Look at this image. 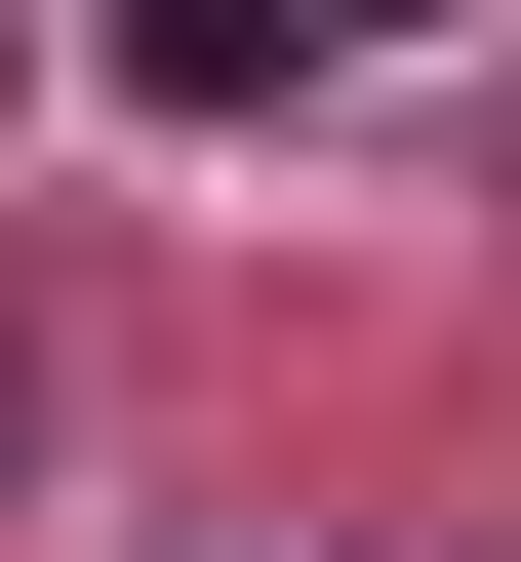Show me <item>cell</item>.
<instances>
[{"label": "cell", "mask_w": 521, "mask_h": 562, "mask_svg": "<svg viewBox=\"0 0 521 562\" xmlns=\"http://www.w3.org/2000/svg\"><path fill=\"white\" fill-rule=\"evenodd\" d=\"M81 41H121V81H161V121H241V81H361L401 0H81Z\"/></svg>", "instance_id": "obj_1"}, {"label": "cell", "mask_w": 521, "mask_h": 562, "mask_svg": "<svg viewBox=\"0 0 521 562\" xmlns=\"http://www.w3.org/2000/svg\"><path fill=\"white\" fill-rule=\"evenodd\" d=\"M0 442H41V362H0Z\"/></svg>", "instance_id": "obj_2"}]
</instances>
